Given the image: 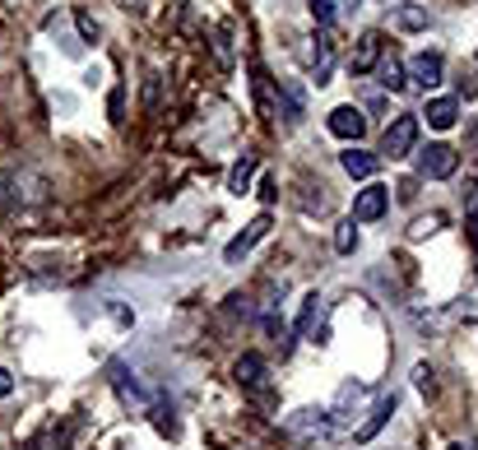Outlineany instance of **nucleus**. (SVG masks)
Masks as SVG:
<instances>
[{
	"label": "nucleus",
	"instance_id": "6ab92c4d",
	"mask_svg": "<svg viewBox=\"0 0 478 450\" xmlns=\"http://www.w3.org/2000/svg\"><path fill=\"white\" fill-rule=\"evenodd\" d=\"M335 251H339V256H353V251H357V223H353V219H344V223L335 228Z\"/></svg>",
	"mask_w": 478,
	"mask_h": 450
},
{
	"label": "nucleus",
	"instance_id": "4468645a",
	"mask_svg": "<svg viewBox=\"0 0 478 450\" xmlns=\"http://www.w3.org/2000/svg\"><path fill=\"white\" fill-rule=\"evenodd\" d=\"M316 320H321V293H307V298H302V311H298V325H293V335L307 339V335L316 330Z\"/></svg>",
	"mask_w": 478,
	"mask_h": 450
},
{
	"label": "nucleus",
	"instance_id": "423d86ee",
	"mask_svg": "<svg viewBox=\"0 0 478 450\" xmlns=\"http://www.w3.org/2000/svg\"><path fill=\"white\" fill-rule=\"evenodd\" d=\"M363 131H367V116H363V107L344 103V107H335V112H330V135H339V140L357 144V140H363Z\"/></svg>",
	"mask_w": 478,
	"mask_h": 450
},
{
	"label": "nucleus",
	"instance_id": "a211bd4d",
	"mask_svg": "<svg viewBox=\"0 0 478 450\" xmlns=\"http://www.w3.org/2000/svg\"><path fill=\"white\" fill-rule=\"evenodd\" d=\"M395 24H400L405 33H423V28H427V10H418V5H400V10H395Z\"/></svg>",
	"mask_w": 478,
	"mask_h": 450
},
{
	"label": "nucleus",
	"instance_id": "2eb2a0df",
	"mask_svg": "<svg viewBox=\"0 0 478 450\" xmlns=\"http://www.w3.org/2000/svg\"><path fill=\"white\" fill-rule=\"evenodd\" d=\"M376 84L381 89H390V93H400L405 84H409V79H405V65H400V56H381V65H376Z\"/></svg>",
	"mask_w": 478,
	"mask_h": 450
},
{
	"label": "nucleus",
	"instance_id": "ddd939ff",
	"mask_svg": "<svg viewBox=\"0 0 478 450\" xmlns=\"http://www.w3.org/2000/svg\"><path fill=\"white\" fill-rule=\"evenodd\" d=\"M390 414H395V395H385V399H376V408H372V418H367L363 427H357L353 436H357V441H372V436H376V432H381V427L390 423Z\"/></svg>",
	"mask_w": 478,
	"mask_h": 450
},
{
	"label": "nucleus",
	"instance_id": "f257e3e1",
	"mask_svg": "<svg viewBox=\"0 0 478 450\" xmlns=\"http://www.w3.org/2000/svg\"><path fill=\"white\" fill-rule=\"evenodd\" d=\"M414 144H418V116L405 112V116H395L390 126H385V135H381V158H409Z\"/></svg>",
	"mask_w": 478,
	"mask_h": 450
},
{
	"label": "nucleus",
	"instance_id": "aec40b11",
	"mask_svg": "<svg viewBox=\"0 0 478 450\" xmlns=\"http://www.w3.org/2000/svg\"><path fill=\"white\" fill-rule=\"evenodd\" d=\"M144 112H158V98H163V79H158V70H144Z\"/></svg>",
	"mask_w": 478,
	"mask_h": 450
},
{
	"label": "nucleus",
	"instance_id": "393cba45",
	"mask_svg": "<svg viewBox=\"0 0 478 450\" xmlns=\"http://www.w3.org/2000/svg\"><path fill=\"white\" fill-rule=\"evenodd\" d=\"M464 223H469V241H473V256H478V210H469V219H464Z\"/></svg>",
	"mask_w": 478,
	"mask_h": 450
},
{
	"label": "nucleus",
	"instance_id": "bb28decb",
	"mask_svg": "<svg viewBox=\"0 0 478 450\" xmlns=\"http://www.w3.org/2000/svg\"><path fill=\"white\" fill-rule=\"evenodd\" d=\"M432 228H436V219H418V223H414V237H423V232H432Z\"/></svg>",
	"mask_w": 478,
	"mask_h": 450
},
{
	"label": "nucleus",
	"instance_id": "39448f33",
	"mask_svg": "<svg viewBox=\"0 0 478 450\" xmlns=\"http://www.w3.org/2000/svg\"><path fill=\"white\" fill-rule=\"evenodd\" d=\"M381 56H385V37L381 33H363L357 37V47H353V56H348V70L353 74H372L381 65Z\"/></svg>",
	"mask_w": 478,
	"mask_h": 450
},
{
	"label": "nucleus",
	"instance_id": "6e6552de",
	"mask_svg": "<svg viewBox=\"0 0 478 450\" xmlns=\"http://www.w3.org/2000/svg\"><path fill=\"white\" fill-rule=\"evenodd\" d=\"M339 162H344V172L348 177H357V181H372L376 177V162H381V153H367V149H348V153H339Z\"/></svg>",
	"mask_w": 478,
	"mask_h": 450
},
{
	"label": "nucleus",
	"instance_id": "f03ea898",
	"mask_svg": "<svg viewBox=\"0 0 478 450\" xmlns=\"http://www.w3.org/2000/svg\"><path fill=\"white\" fill-rule=\"evenodd\" d=\"M390 210V186H381V181H372V186H363L353 195V223H376L381 214Z\"/></svg>",
	"mask_w": 478,
	"mask_h": 450
},
{
	"label": "nucleus",
	"instance_id": "5701e85b",
	"mask_svg": "<svg viewBox=\"0 0 478 450\" xmlns=\"http://www.w3.org/2000/svg\"><path fill=\"white\" fill-rule=\"evenodd\" d=\"M107 112H112V121H122V112H126V93H122V89H112V98H107Z\"/></svg>",
	"mask_w": 478,
	"mask_h": 450
},
{
	"label": "nucleus",
	"instance_id": "9d476101",
	"mask_svg": "<svg viewBox=\"0 0 478 450\" xmlns=\"http://www.w3.org/2000/svg\"><path fill=\"white\" fill-rule=\"evenodd\" d=\"M256 168H260V153H242V158L232 162V172H228V191H232V195H247Z\"/></svg>",
	"mask_w": 478,
	"mask_h": 450
},
{
	"label": "nucleus",
	"instance_id": "412c9836",
	"mask_svg": "<svg viewBox=\"0 0 478 450\" xmlns=\"http://www.w3.org/2000/svg\"><path fill=\"white\" fill-rule=\"evenodd\" d=\"M307 10H311V19H316V24L326 28V24L335 19V0H307Z\"/></svg>",
	"mask_w": 478,
	"mask_h": 450
},
{
	"label": "nucleus",
	"instance_id": "0eeeda50",
	"mask_svg": "<svg viewBox=\"0 0 478 450\" xmlns=\"http://www.w3.org/2000/svg\"><path fill=\"white\" fill-rule=\"evenodd\" d=\"M409 74H414V84H423V89H436V84H442V74H446V61H442V52H418V56L409 61Z\"/></svg>",
	"mask_w": 478,
	"mask_h": 450
},
{
	"label": "nucleus",
	"instance_id": "f8f14e48",
	"mask_svg": "<svg viewBox=\"0 0 478 450\" xmlns=\"http://www.w3.org/2000/svg\"><path fill=\"white\" fill-rule=\"evenodd\" d=\"M247 74H251V93H256L260 116H274V89H269V74H265V65H260V61H251V65H247Z\"/></svg>",
	"mask_w": 478,
	"mask_h": 450
},
{
	"label": "nucleus",
	"instance_id": "a878e982",
	"mask_svg": "<svg viewBox=\"0 0 478 450\" xmlns=\"http://www.w3.org/2000/svg\"><path fill=\"white\" fill-rule=\"evenodd\" d=\"M5 395H15V377L5 372V367H0V399H5Z\"/></svg>",
	"mask_w": 478,
	"mask_h": 450
},
{
	"label": "nucleus",
	"instance_id": "7ed1b4c3",
	"mask_svg": "<svg viewBox=\"0 0 478 450\" xmlns=\"http://www.w3.org/2000/svg\"><path fill=\"white\" fill-rule=\"evenodd\" d=\"M455 168H460V153H455L451 144H427V149L418 153V172H423V177H432V181L451 177Z\"/></svg>",
	"mask_w": 478,
	"mask_h": 450
},
{
	"label": "nucleus",
	"instance_id": "f3484780",
	"mask_svg": "<svg viewBox=\"0 0 478 450\" xmlns=\"http://www.w3.org/2000/svg\"><path fill=\"white\" fill-rule=\"evenodd\" d=\"M330 61H335V37H330V33H321V37H316V84H326Z\"/></svg>",
	"mask_w": 478,
	"mask_h": 450
},
{
	"label": "nucleus",
	"instance_id": "1a4fd4ad",
	"mask_svg": "<svg viewBox=\"0 0 478 450\" xmlns=\"http://www.w3.org/2000/svg\"><path fill=\"white\" fill-rule=\"evenodd\" d=\"M232 381L247 386V390H256V386L265 381V357H260V353H242V357L232 362Z\"/></svg>",
	"mask_w": 478,
	"mask_h": 450
},
{
	"label": "nucleus",
	"instance_id": "b1692460",
	"mask_svg": "<svg viewBox=\"0 0 478 450\" xmlns=\"http://www.w3.org/2000/svg\"><path fill=\"white\" fill-rule=\"evenodd\" d=\"M414 381H418V390H432V367H427V362L414 367Z\"/></svg>",
	"mask_w": 478,
	"mask_h": 450
},
{
	"label": "nucleus",
	"instance_id": "c85d7f7f",
	"mask_svg": "<svg viewBox=\"0 0 478 450\" xmlns=\"http://www.w3.org/2000/svg\"><path fill=\"white\" fill-rule=\"evenodd\" d=\"M0 204H5V186H0Z\"/></svg>",
	"mask_w": 478,
	"mask_h": 450
},
{
	"label": "nucleus",
	"instance_id": "4be33fe9",
	"mask_svg": "<svg viewBox=\"0 0 478 450\" xmlns=\"http://www.w3.org/2000/svg\"><path fill=\"white\" fill-rule=\"evenodd\" d=\"M74 24H79V33H84V43H98V24H93V19H89L84 10L74 15Z\"/></svg>",
	"mask_w": 478,
	"mask_h": 450
},
{
	"label": "nucleus",
	"instance_id": "cd10ccee",
	"mask_svg": "<svg viewBox=\"0 0 478 450\" xmlns=\"http://www.w3.org/2000/svg\"><path fill=\"white\" fill-rule=\"evenodd\" d=\"M446 450H469V445H464V441H451V445H446Z\"/></svg>",
	"mask_w": 478,
	"mask_h": 450
},
{
	"label": "nucleus",
	"instance_id": "dca6fc26",
	"mask_svg": "<svg viewBox=\"0 0 478 450\" xmlns=\"http://www.w3.org/2000/svg\"><path fill=\"white\" fill-rule=\"evenodd\" d=\"M278 98H284V121H288V126H298V121L307 116L302 89H298V84H278Z\"/></svg>",
	"mask_w": 478,
	"mask_h": 450
},
{
	"label": "nucleus",
	"instance_id": "9b49d317",
	"mask_svg": "<svg viewBox=\"0 0 478 450\" xmlns=\"http://www.w3.org/2000/svg\"><path fill=\"white\" fill-rule=\"evenodd\" d=\"M423 116H427V126H432V131H451L455 121H460V103H455V98H432Z\"/></svg>",
	"mask_w": 478,
	"mask_h": 450
},
{
	"label": "nucleus",
	"instance_id": "20e7f679",
	"mask_svg": "<svg viewBox=\"0 0 478 450\" xmlns=\"http://www.w3.org/2000/svg\"><path fill=\"white\" fill-rule=\"evenodd\" d=\"M269 228H274V223H269V214H256V219H251V223H247V228L237 232V237L228 241V247H223V260H228V265H237V260H242V256L256 247V241H265V232H269Z\"/></svg>",
	"mask_w": 478,
	"mask_h": 450
}]
</instances>
